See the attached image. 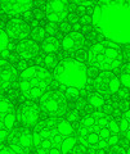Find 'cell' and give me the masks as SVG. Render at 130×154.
<instances>
[{
  "label": "cell",
  "instance_id": "obj_14",
  "mask_svg": "<svg viewBox=\"0 0 130 154\" xmlns=\"http://www.w3.org/2000/svg\"><path fill=\"white\" fill-rule=\"evenodd\" d=\"M17 77L16 68L7 60H0V91H5L14 84Z\"/></svg>",
  "mask_w": 130,
  "mask_h": 154
},
{
  "label": "cell",
  "instance_id": "obj_3",
  "mask_svg": "<svg viewBox=\"0 0 130 154\" xmlns=\"http://www.w3.org/2000/svg\"><path fill=\"white\" fill-rule=\"evenodd\" d=\"M32 140L40 154H65L76 145L74 127L65 118H50L40 123L32 134Z\"/></svg>",
  "mask_w": 130,
  "mask_h": 154
},
{
  "label": "cell",
  "instance_id": "obj_16",
  "mask_svg": "<svg viewBox=\"0 0 130 154\" xmlns=\"http://www.w3.org/2000/svg\"><path fill=\"white\" fill-rule=\"evenodd\" d=\"M84 44V37L80 32H70L63 37L62 40V46L63 49L67 51H75V50H79L81 46Z\"/></svg>",
  "mask_w": 130,
  "mask_h": 154
},
{
  "label": "cell",
  "instance_id": "obj_8",
  "mask_svg": "<svg viewBox=\"0 0 130 154\" xmlns=\"http://www.w3.org/2000/svg\"><path fill=\"white\" fill-rule=\"evenodd\" d=\"M17 116L13 113L12 104L8 99L0 96V143L8 137L9 130L13 128Z\"/></svg>",
  "mask_w": 130,
  "mask_h": 154
},
{
  "label": "cell",
  "instance_id": "obj_7",
  "mask_svg": "<svg viewBox=\"0 0 130 154\" xmlns=\"http://www.w3.org/2000/svg\"><path fill=\"white\" fill-rule=\"evenodd\" d=\"M67 107L65 96L57 91H48L40 96V108L43 112L48 116L58 117L62 113H65Z\"/></svg>",
  "mask_w": 130,
  "mask_h": 154
},
{
  "label": "cell",
  "instance_id": "obj_24",
  "mask_svg": "<svg viewBox=\"0 0 130 154\" xmlns=\"http://www.w3.org/2000/svg\"><path fill=\"white\" fill-rule=\"evenodd\" d=\"M71 2L78 8H88L95 2V0H71Z\"/></svg>",
  "mask_w": 130,
  "mask_h": 154
},
{
  "label": "cell",
  "instance_id": "obj_12",
  "mask_svg": "<svg viewBox=\"0 0 130 154\" xmlns=\"http://www.w3.org/2000/svg\"><path fill=\"white\" fill-rule=\"evenodd\" d=\"M17 118L23 126H35L40 118V109L36 104L26 103L18 108Z\"/></svg>",
  "mask_w": 130,
  "mask_h": 154
},
{
  "label": "cell",
  "instance_id": "obj_11",
  "mask_svg": "<svg viewBox=\"0 0 130 154\" xmlns=\"http://www.w3.org/2000/svg\"><path fill=\"white\" fill-rule=\"evenodd\" d=\"M45 16L53 23L65 21L68 16V4L66 0H49L45 7Z\"/></svg>",
  "mask_w": 130,
  "mask_h": 154
},
{
  "label": "cell",
  "instance_id": "obj_1",
  "mask_svg": "<svg viewBox=\"0 0 130 154\" xmlns=\"http://www.w3.org/2000/svg\"><path fill=\"white\" fill-rule=\"evenodd\" d=\"M91 21L108 41L130 44V0H99Z\"/></svg>",
  "mask_w": 130,
  "mask_h": 154
},
{
  "label": "cell",
  "instance_id": "obj_23",
  "mask_svg": "<svg viewBox=\"0 0 130 154\" xmlns=\"http://www.w3.org/2000/svg\"><path fill=\"white\" fill-rule=\"evenodd\" d=\"M43 63H44V66H46V67H54L57 64V58L53 54H48L43 58Z\"/></svg>",
  "mask_w": 130,
  "mask_h": 154
},
{
  "label": "cell",
  "instance_id": "obj_20",
  "mask_svg": "<svg viewBox=\"0 0 130 154\" xmlns=\"http://www.w3.org/2000/svg\"><path fill=\"white\" fill-rule=\"evenodd\" d=\"M9 46H11V41H9V35L8 32L0 28V55H5Z\"/></svg>",
  "mask_w": 130,
  "mask_h": 154
},
{
  "label": "cell",
  "instance_id": "obj_17",
  "mask_svg": "<svg viewBox=\"0 0 130 154\" xmlns=\"http://www.w3.org/2000/svg\"><path fill=\"white\" fill-rule=\"evenodd\" d=\"M17 51L25 59H31L39 53V45L35 40H23L18 45Z\"/></svg>",
  "mask_w": 130,
  "mask_h": 154
},
{
  "label": "cell",
  "instance_id": "obj_28",
  "mask_svg": "<svg viewBox=\"0 0 130 154\" xmlns=\"http://www.w3.org/2000/svg\"><path fill=\"white\" fill-rule=\"evenodd\" d=\"M125 72H128V73H130V63L125 66Z\"/></svg>",
  "mask_w": 130,
  "mask_h": 154
},
{
  "label": "cell",
  "instance_id": "obj_13",
  "mask_svg": "<svg viewBox=\"0 0 130 154\" xmlns=\"http://www.w3.org/2000/svg\"><path fill=\"white\" fill-rule=\"evenodd\" d=\"M0 4L9 16H20L30 11L32 0H0Z\"/></svg>",
  "mask_w": 130,
  "mask_h": 154
},
{
  "label": "cell",
  "instance_id": "obj_21",
  "mask_svg": "<svg viewBox=\"0 0 130 154\" xmlns=\"http://www.w3.org/2000/svg\"><path fill=\"white\" fill-rule=\"evenodd\" d=\"M103 103H104V98H103V95L99 93H95L89 98V104L91 108H95V109L100 108L103 105Z\"/></svg>",
  "mask_w": 130,
  "mask_h": 154
},
{
  "label": "cell",
  "instance_id": "obj_10",
  "mask_svg": "<svg viewBox=\"0 0 130 154\" xmlns=\"http://www.w3.org/2000/svg\"><path fill=\"white\" fill-rule=\"evenodd\" d=\"M8 146L14 154H23L30 152L33 146L32 134L28 130H18L12 135Z\"/></svg>",
  "mask_w": 130,
  "mask_h": 154
},
{
  "label": "cell",
  "instance_id": "obj_6",
  "mask_svg": "<svg viewBox=\"0 0 130 154\" xmlns=\"http://www.w3.org/2000/svg\"><path fill=\"white\" fill-rule=\"evenodd\" d=\"M89 62L100 71H112L121 64L122 55L119 46L112 41H100L94 44L88 53Z\"/></svg>",
  "mask_w": 130,
  "mask_h": 154
},
{
  "label": "cell",
  "instance_id": "obj_26",
  "mask_svg": "<svg viewBox=\"0 0 130 154\" xmlns=\"http://www.w3.org/2000/svg\"><path fill=\"white\" fill-rule=\"evenodd\" d=\"M55 23H53V22H50V25H48V26H45L44 28H45V31H46V35H49V36H53L54 33L57 32V27L54 26Z\"/></svg>",
  "mask_w": 130,
  "mask_h": 154
},
{
  "label": "cell",
  "instance_id": "obj_15",
  "mask_svg": "<svg viewBox=\"0 0 130 154\" xmlns=\"http://www.w3.org/2000/svg\"><path fill=\"white\" fill-rule=\"evenodd\" d=\"M7 32L9 36H12L13 38H25L30 33V28L28 25L23 21V19H13L9 22V25L7 27Z\"/></svg>",
  "mask_w": 130,
  "mask_h": 154
},
{
  "label": "cell",
  "instance_id": "obj_2",
  "mask_svg": "<svg viewBox=\"0 0 130 154\" xmlns=\"http://www.w3.org/2000/svg\"><path fill=\"white\" fill-rule=\"evenodd\" d=\"M119 134L117 122L106 113L97 112L83 118L78 130V139L85 150L102 152L116 145Z\"/></svg>",
  "mask_w": 130,
  "mask_h": 154
},
{
  "label": "cell",
  "instance_id": "obj_18",
  "mask_svg": "<svg viewBox=\"0 0 130 154\" xmlns=\"http://www.w3.org/2000/svg\"><path fill=\"white\" fill-rule=\"evenodd\" d=\"M58 49H59V41L55 37L49 36L48 38L43 40V50L46 54H53V53H55Z\"/></svg>",
  "mask_w": 130,
  "mask_h": 154
},
{
  "label": "cell",
  "instance_id": "obj_25",
  "mask_svg": "<svg viewBox=\"0 0 130 154\" xmlns=\"http://www.w3.org/2000/svg\"><path fill=\"white\" fill-rule=\"evenodd\" d=\"M120 82H121V85L124 86V88L130 89V73L124 72V73L121 75V77H120Z\"/></svg>",
  "mask_w": 130,
  "mask_h": 154
},
{
  "label": "cell",
  "instance_id": "obj_9",
  "mask_svg": "<svg viewBox=\"0 0 130 154\" xmlns=\"http://www.w3.org/2000/svg\"><path fill=\"white\" fill-rule=\"evenodd\" d=\"M94 88L102 95L107 94H117L119 90L121 89V82L117 76L109 72H103L97 76L94 80Z\"/></svg>",
  "mask_w": 130,
  "mask_h": 154
},
{
  "label": "cell",
  "instance_id": "obj_27",
  "mask_svg": "<svg viewBox=\"0 0 130 154\" xmlns=\"http://www.w3.org/2000/svg\"><path fill=\"white\" fill-rule=\"evenodd\" d=\"M117 94H119L120 96H121V98H126V96L129 95V93H128V89H126V88H125V89H120Z\"/></svg>",
  "mask_w": 130,
  "mask_h": 154
},
{
  "label": "cell",
  "instance_id": "obj_19",
  "mask_svg": "<svg viewBox=\"0 0 130 154\" xmlns=\"http://www.w3.org/2000/svg\"><path fill=\"white\" fill-rule=\"evenodd\" d=\"M120 131L124 135L125 137L130 140V109L128 112H125L124 117L121 119V123H120Z\"/></svg>",
  "mask_w": 130,
  "mask_h": 154
},
{
  "label": "cell",
  "instance_id": "obj_4",
  "mask_svg": "<svg viewBox=\"0 0 130 154\" xmlns=\"http://www.w3.org/2000/svg\"><path fill=\"white\" fill-rule=\"evenodd\" d=\"M54 79L66 95L76 96L88 86L89 73L86 66L79 59H66L57 66Z\"/></svg>",
  "mask_w": 130,
  "mask_h": 154
},
{
  "label": "cell",
  "instance_id": "obj_5",
  "mask_svg": "<svg viewBox=\"0 0 130 154\" xmlns=\"http://www.w3.org/2000/svg\"><path fill=\"white\" fill-rule=\"evenodd\" d=\"M52 76L46 68L32 66L23 69L20 77V89L22 95L27 99L40 98L50 88Z\"/></svg>",
  "mask_w": 130,
  "mask_h": 154
},
{
  "label": "cell",
  "instance_id": "obj_22",
  "mask_svg": "<svg viewBox=\"0 0 130 154\" xmlns=\"http://www.w3.org/2000/svg\"><path fill=\"white\" fill-rule=\"evenodd\" d=\"M45 35H46V31L44 27H36V28H33V31H32V36L35 40H44Z\"/></svg>",
  "mask_w": 130,
  "mask_h": 154
}]
</instances>
